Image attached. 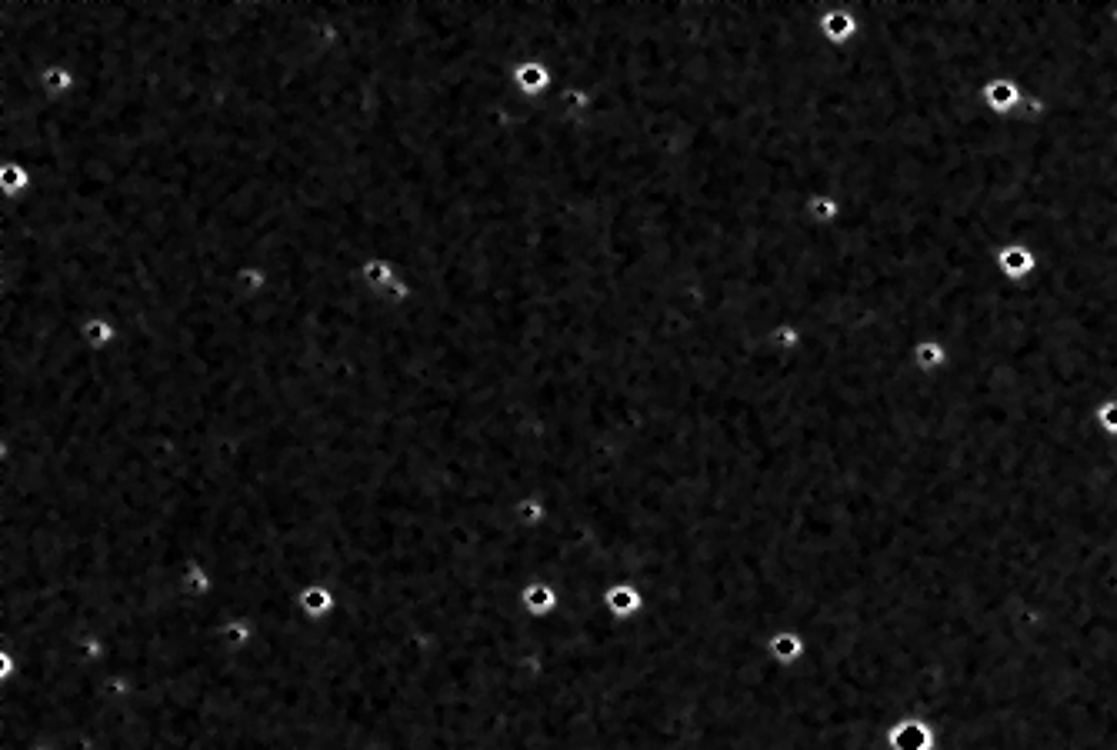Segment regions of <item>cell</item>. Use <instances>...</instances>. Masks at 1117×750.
Here are the masks:
<instances>
[{
	"label": "cell",
	"mask_w": 1117,
	"mask_h": 750,
	"mask_svg": "<svg viewBox=\"0 0 1117 750\" xmlns=\"http://www.w3.org/2000/svg\"><path fill=\"white\" fill-rule=\"evenodd\" d=\"M231 287L241 300H261L267 290H271V270L264 264H257V260H247V264L234 270Z\"/></svg>",
	"instance_id": "cell-11"
},
{
	"label": "cell",
	"mask_w": 1117,
	"mask_h": 750,
	"mask_svg": "<svg viewBox=\"0 0 1117 750\" xmlns=\"http://www.w3.org/2000/svg\"><path fill=\"white\" fill-rule=\"evenodd\" d=\"M401 277V267L394 264L391 257H367L361 264V280L367 290H374V294H381V290L391 284V280Z\"/></svg>",
	"instance_id": "cell-17"
},
{
	"label": "cell",
	"mask_w": 1117,
	"mask_h": 750,
	"mask_svg": "<svg viewBox=\"0 0 1117 750\" xmlns=\"http://www.w3.org/2000/svg\"><path fill=\"white\" fill-rule=\"evenodd\" d=\"M804 217L814 227H834L844 217V204L837 194H811L804 200Z\"/></svg>",
	"instance_id": "cell-15"
},
{
	"label": "cell",
	"mask_w": 1117,
	"mask_h": 750,
	"mask_svg": "<svg viewBox=\"0 0 1117 750\" xmlns=\"http://www.w3.org/2000/svg\"><path fill=\"white\" fill-rule=\"evenodd\" d=\"M1111 24L1117 27V4H1111Z\"/></svg>",
	"instance_id": "cell-20"
},
{
	"label": "cell",
	"mask_w": 1117,
	"mask_h": 750,
	"mask_svg": "<svg viewBox=\"0 0 1117 750\" xmlns=\"http://www.w3.org/2000/svg\"><path fill=\"white\" fill-rule=\"evenodd\" d=\"M601 604L614 620H634V617L644 614L647 597L634 580H614V584L601 594Z\"/></svg>",
	"instance_id": "cell-5"
},
{
	"label": "cell",
	"mask_w": 1117,
	"mask_h": 750,
	"mask_svg": "<svg viewBox=\"0 0 1117 750\" xmlns=\"http://www.w3.org/2000/svg\"><path fill=\"white\" fill-rule=\"evenodd\" d=\"M77 337H81V344L87 350H97V354H104V350H114L117 344H121V324H117L114 317L91 314V317H84L81 324H77Z\"/></svg>",
	"instance_id": "cell-7"
},
{
	"label": "cell",
	"mask_w": 1117,
	"mask_h": 750,
	"mask_svg": "<svg viewBox=\"0 0 1117 750\" xmlns=\"http://www.w3.org/2000/svg\"><path fill=\"white\" fill-rule=\"evenodd\" d=\"M911 360H914L917 374L937 377L951 367V347H947L941 337H921L911 350Z\"/></svg>",
	"instance_id": "cell-10"
},
{
	"label": "cell",
	"mask_w": 1117,
	"mask_h": 750,
	"mask_svg": "<svg viewBox=\"0 0 1117 750\" xmlns=\"http://www.w3.org/2000/svg\"><path fill=\"white\" fill-rule=\"evenodd\" d=\"M1094 420L1107 434H1117V397H1104L1101 404L1094 407Z\"/></svg>",
	"instance_id": "cell-19"
},
{
	"label": "cell",
	"mask_w": 1117,
	"mask_h": 750,
	"mask_svg": "<svg viewBox=\"0 0 1117 750\" xmlns=\"http://www.w3.org/2000/svg\"><path fill=\"white\" fill-rule=\"evenodd\" d=\"M767 347L781 357H794L797 350L804 347V330L794 324V320H777V324L767 330Z\"/></svg>",
	"instance_id": "cell-16"
},
{
	"label": "cell",
	"mask_w": 1117,
	"mask_h": 750,
	"mask_svg": "<svg viewBox=\"0 0 1117 750\" xmlns=\"http://www.w3.org/2000/svg\"><path fill=\"white\" fill-rule=\"evenodd\" d=\"M377 297H381L384 304H391V307H404V304H411V300H414V284L401 274L397 280H391V284H387Z\"/></svg>",
	"instance_id": "cell-18"
},
{
	"label": "cell",
	"mask_w": 1117,
	"mask_h": 750,
	"mask_svg": "<svg viewBox=\"0 0 1117 750\" xmlns=\"http://www.w3.org/2000/svg\"><path fill=\"white\" fill-rule=\"evenodd\" d=\"M887 740H891L894 750H931L934 734L924 720L917 717H901L897 724L887 730Z\"/></svg>",
	"instance_id": "cell-12"
},
{
	"label": "cell",
	"mask_w": 1117,
	"mask_h": 750,
	"mask_svg": "<svg viewBox=\"0 0 1117 750\" xmlns=\"http://www.w3.org/2000/svg\"><path fill=\"white\" fill-rule=\"evenodd\" d=\"M991 267L1004 284L1021 287V284H1027V280H1034V274H1037V254H1034L1031 244H1024V240H1007V244H1001L994 250Z\"/></svg>",
	"instance_id": "cell-1"
},
{
	"label": "cell",
	"mask_w": 1117,
	"mask_h": 750,
	"mask_svg": "<svg viewBox=\"0 0 1117 750\" xmlns=\"http://www.w3.org/2000/svg\"><path fill=\"white\" fill-rule=\"evenodd\" d=\"M34 74H37V87H41V94L47 100H67V97H74L77 74L67 64H47L41 70H34Z\"/></svg>",
	"instance_id": "cell-13"
},
{
	"label": "cell",
	"mask_w": 1117,
	"mask_h": 750,
	"mask_svg": "<svg viewBox=\"0 0 1117 750\" xmlns=\"http://www.w3.org/2000/svg\"><path fill=\"white\" fill-rule=\"evenodd\" d=\"M767 657H771L777 667H797L807 657L804 634L794 627L771 630V637H767Z\"/></svg>",
	"instance_id": "cell-9"
},
{
	"label": "cell",
	"mask_w": 1117,
	"mask_h": 750,
	"mask_svg": "<svg viewBox=\"0 0 1117 750\" xmlns=\"http://www.w3.org/2000/svg\"><path fill=\"white\" fill-rule=\"evenodd\" d=\"M517 604H521L524 614L534 620L554 617L557 607H561V590H557L551 580H527L521 587V594H517Z\"/></svg>",
	"instance_id": "cell-6"
},
{
	"label": "cell",
	"mask_w": 1117,
	"mask_h": 750,
	"mask_svg": "<svg viewBox=\"0 0 1117 750\" xmlns=\"http://www.w3.org/2000/svg\"><path fill=\"white\" fill-rule=\"evenodd\" d=\"M1021 100H1024V87L1017 84L1014 77L997 74V77H987V80H984V87H981V104H984L987 114H994V117H1011V114H1017V110H1021Z\"/></svg>",
	"instance_id": "cell-4"
},
{
	"label": "cell",
	"mask_w": 1117,
	"mask_h": 750,
	"mask_svg": "<svg viewBox=\"0 0 1117 750\" xmlns=\"http://www.w3.org/2000/svg\"><path fill=\"white\" fill-rule=\"evenodd\" d=\"M34 190V174L21 160H0V197L21 200Z\"/></svg>",
	"instance_id": "cell-14"
},
{
	"label": "cell",
	"mask_w": 1117,
	"mask_h": 750,
	"mask_svg": "<svg viewBox=\"0 0 1117 750\" xmlns=\"http://www.w3.org/2000/svg\"><path fill=\"white\" fill-rule=\"evenodd\" d=\"M511 84L524 100H544L561 87V80H557L551 64H544V60H537V57H527V60H517L514 64Z\"/></svg>",
	"instance_id": "cell-2"
},
{
	"label": "cell",
	"mask_w": 1117,
	"mask_h": 750,
	"mask_svg": "<svg viewBox=\"0 0 1117 750\" xmlns=\"http://www.w3.org/2000/svg\"><path fill=\"white\" fill-rule=\"evenodd\" d=\"M817 27H821L824 44L834 47V50L851 47L857 40V34H861V20H857L851 4H844V0H831V7L821 14V24Z\"/></svg>",
	"instance_id": "cell-3"
},
{
	"label": "cell",
	"mask_w": 1117,
	"mask_h": 750,
	"mask_svg": "<svg viewBox=\"0 0 1117 750\" xmlns=\"http://www.w3.org/2000/svg\"><path fill=\"white\" fill-rule=\"evenodd\" d=\"M294 610L304 620H327L337 610V590L327 584H304L294 594Z\"/></svg>",
	"instance_id": "cell-8"
},
{
	"label": "cell",
	"mask_w": 1117,
	"mask_h": 750,
	"mask_svg": "<svg viewBox=\"0 0 1117 750\" xmlns=\"http://www.w3.org/2000/svg\"><path fill=\"white\" fill-rule=\"evenodd\" d=\"M1114 244H1117V234H1114Z\"/></svg>",
	"instance_id": "cell-21"
}]
</instances>
